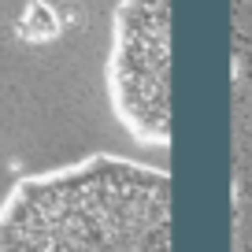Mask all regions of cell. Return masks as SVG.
<instances>
[{"mask_svg": "<svg viewBox=\"0 0 252 252\" xmlns=\"http://www.w3.org/2000/svg\"><path fill=\"white\" fill-rule=\"evenodd\" d=\"M0 252H171V178L119 156L15 182Z\"/></svg>", "mask_w": 252, "mask_h": 252, "instance_id": "1", "label": "cell"}, {"mask_svg": "<svg viewBox=\"0 0 252 252\" xmlns=\"http://www.w3.org/2000/svg\"><path fill=\"white\" fill-rule=\"evenodd\" d=\"M108 100L141 145L171 141V0H123L111 19Z\"/></svg>", "mask_w": 252, "mask_h": 252, "instance_id": "2", "label": "cell"}]
</instances>
